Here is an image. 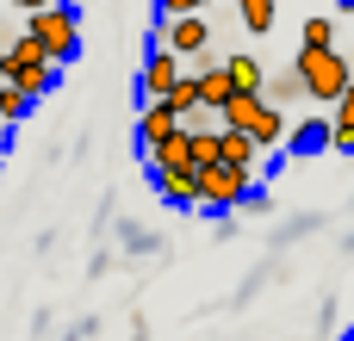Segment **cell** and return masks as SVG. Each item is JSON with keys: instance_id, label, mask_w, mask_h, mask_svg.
<instances>
[{"instance_id": "cell-1", "label": "cell", "mask_w": 354, "mask_h": 341, "mask_svg": "<svg viewBox=\"0 0 354 341\" xmlns=\"http://www.w3.org/2000/svg\"><path fill=\"white\" fill-rule=\"evenodd\" d=\"M0 81H6V87H19L25 99H44V93H56L62 68H56V62H50V56L19 31V37H6V43H0Z\"/></svg>"}, {"instance_id": "cell-2", "label": "cell", "mask_w": 354, "mask_h": 341, "mask_svg": "<svg viewBox=\"0 0 354 341\" xmlns=\"http://www.w3.org/2000/svg\"><path fill=\"white\" fill-rule=\"evenodd\" d=\"M25 37L56 62V68H68L75 56H81V19H75V6H44V12H25Z\"/></svg>"}, {"instance_id": "cell-3", "label": "cell", "mask_w": 354, "mask_h": 341, "mask_svg": "<svg viewBox=\"0 0 354 341\" xmlns=\"http://www.w3.org/2000/svg\"><path fill=\"white\" fill-rule=\"evenodd\" d=\"M292 75L305 81V99H330V106L354 87V68H348V56H342V50H299Z\"/></svg>"}, {"instance_id": "cell-4", "label": "cell", "mask_w": 354, "mask_h": 341, "mask_svg": "<svg viewBox=\"0 0 354 341\" xmlns=\"http://www.w3.org/2000/svg\"><path fill=\"white\" fill-rule=\"evenodd\" d=\"M149 43L174 50L180 62H199V56H212V12H193V19H156V25H149Z\"/></svg>"}, {"instance_id": "cell-5", "label": "cell", "mask_w": 354, "mask_h": 341, "mask_svg": "<svg viewBox=\"0 0 354 341\" xmlns=\"http://www.w3.org/2000/svg\"><path fill=\"white\" fill-rule=\"evenodd\" d=\"M193 180H199V211H236V205L249 199V186H255V174H236V168H224V162L199 168Z\"/></svg>"}, {"instance_id": "cell-6", "label": "cell", "mask_w": 354, "mask_h": 341, "mask_svg": "<svg viewBox=\"0 0 354 341\" xmlns=\"http://www.w3.org/2000/svg\"><path fill=\"white\" fill-rule=\"evenodd\" d=\"M180 75H187V62H180L174 50H162V43H149V56H143V75H137V99H143V106H156V99H168Z\"/></svg>"}, {"instance_id": "cell-7", "label": "cell", "mask_w": 354, "mask_h": 341, "mask_svg": "<svg viewBox=\"0 0 354 341\" xmlns=\"http://www.w3.org/2000/svg\"><path fill=\"white\" fill-rule=\"evenodd\" d=\"M149 174H199V130H174L149 149Z\"/></svg>"}, {"instance_id": "cell-8", "label": "cell", "mask_w": 354, "mask_h": 341, "mask_svg": "<svg viewBox=\"0 0 354 341\" xmlns=\"http://www.w3.org/2000/svg\"><path fill=\"white\" fill-rule=\"evenodd\" d=\"M255 149H286V112L274 106V99H255V112H249V130H243Z\"/></svg>"}, {"instance_id": "cell-9", "label": "cell", "mask_w": 354, "mask_h": 341, "mask_svg": "<svg viewBox=\"0 0 354 341\" xmlns=\"http://www.w3.org/2000/svg\"><path fill=\"white\" fill-rule=\"evenodd\" d=\"M218 68H224L230 93H261V87H268V68L255 62V50H230V56H224Z\"/></svg>"}, {"instance_id": "cell-10", "label": "cell", "mask_w": 354, "mask_h": 341, "mask_svg": "<svg viewBox=\"0 0 354 341\" xmlns=\"http://www.w3.org/2000/svg\"><path fill=\"white\" fill-rule=\"evenodd\" d=\"M174 130H180V118H174V112H168L162 99L137 112V149H143V155H149V149H156L162 137H174Z\"/></svg>"}, {"instance_id": "cell-11", "label": "cell", "mask_w": 354, "mask_h": 341, "mask_svg": "<svg viewBox=\"0 0 354 341\" xmlns=\"http://www.w3.org/2000/svg\"><path fill=\"white\" fill-rule=\"evenodd\" d=\"M212 137H218V162H224V168H236V174H255L261 149H255L243 130H212ZM255 180H261V174H255Z\"/></svg>"}, {"instance_id": "cell-12", "label": "cell", "mask_w": 354, "mask_h": 341, "mask_svg": "<svg viewBox=\"0 0 354 341\" xmlns=\"http://www.w3.org/2000/svg\"><path fill=\"white\" fill-rule=\"evenodd\" d=\"M149 180H156L162 205H174V211H199V180H193V174H149Z\"/></svg>"}, {"instance_id": "cell-13", "label": "cell", "mask_w": 354, "mask_h": 341, "mask_svg": "<svg viewBox=\"0 0 354 341\" xmlns=\"http://www.w3.org/2000/svg\"><path fill=\"white\" fill-rule=\"evenodd\" d=\"M330 149L336 155H354V87L336 99V112H330Z\"/></svg>"}, {"instance_id": "cell-14", "label": "cell", "mask_w": 354, "mask_h": 341, "mask_svg": "<svg viewBox=\"0 0 354 341\" xmlns=\"http://www.w3.org/2000/svg\"><path fill=\"white\" fill-rule=\"evenodd\" d=\"M286 149H292V155H317V149H330V118H305L299 130H286Z\"/></svg>"}, {"instance_id": "cell-15", "label": "cell", "mask_w": 354, "mask_h": 341, "mask_svg": "<svg viewBox=\"0 0 354 341\" xmlns=\"http://www.w3.org/2000/svg\"><path fill=\"white\" fill-rule=\"evenodd\" d=\"M193 81H199V106H205V112H224V106H230V81H224V68H218V62H212V68H199Z\"/></svg>"}, {"instance_id": "cell-16", "label": "cell", "mask_w": 354, "mask_h": 341, "mask_svg": "<svg viewBox=\"0 0 354 341\" xmlns=\"http://www.w3.org/2000/svg\"><path fill=\"white\" fill-rule=\"evenodd\" d=\"M162 106H168L180 124H193V112H199V81H193V75H180V81H174V93H168Z\"/></svg>"}, {"instance_id": "cell-17", "label": "cell", "mask_w": 354, "mask_h": 341, "mask_svg": "<svg viewBox=\"0 0 354 341\" xmlns=\"http://www.w3.org/2000/svg\"><path fill=\"white\" fill-rule=\"evenodd\" d=\"M274 12H280V0H236V19H243V31H274Z\"/></svg>"}, {"instance_id": "cell-18", "label": "cell", "mask_w": 354, "mask_h": 341, "mask_svg": "<svg viewBox=\"0 0 354 341\" xmlns=\"http://www.w3.org/2000/svg\"><path fill=\"white\" fill-rule=\"evenodd\" d=\"M299 50H336V19H305V31H299Z\"/></svg>"}, {"instance_id": "cell-19", "label": "cell", "mask_w": 354, "mask_h": 341, "mask_svg": "<svg viewBox=\"0 0 354 341\" xmlns=\"http://www.w3.org/2000/svg\"><path fill=\"white\" fill-rule=\"evenodd\" d=\"M261 99H274V106H292V99H305V81L286 68V75H274V81L261 87Z\"/></svg>"}, {"instance_id": "cell-20", "label": "cell", "mask_w": 354, "mask_h": 341, "mask_svg": "<svg viewBox=\"0 0 354 341\" xmlns=\"http://www.w3.org/2000/svg\"><path fill=\"white\" fill-rule=\"evenodd\" d=\"M31 106H37V99H25L19 87H6V81H0V124H6V130H12V124H19Z\"/></svg>"}, {"instance_id": "cell-21", "label": "cell", "mask_w": 354, "mask_h": 341, "mask_svg": "<svg viewBox=\"0 0 354 341\" xmlns=\"http://www.w3.org/2000/svg\"><path fill=\"white\" fill-rule=\"evenodd\" d=\"M193 12H212V0H156V19H193Z\"/></svg>"}, {"instance_id": "cell-22", "label": "cell", "mask_w": 354, "mask_h": 341, "mask_svg": "<svg viewBox=\"0 0 354 341\" xmlns=\"http://www.w3.org/2000/svg\"><path fill=\"white\" fill-rule=\"evenodd\" d=\"M124 249H131V255H149V249H156V236H149L143 224H124Z\"/></svg>"}, {"instance_id": "cell-23", "label": "cell", "mask_w": 354, "mask_h": 341, "mask_svg": "<svg viewBox=\"0 0 354 341\" xmlns=\"http://www.w3.org/2000/svg\"><path fill=\"white\" fill-rule=\"evenodd\" d=\"M305 230H317V217H292V224H286V230H280V236H274V242H280V249H286V242H292V236H305Z\"/></svg>"}, {"instance_id": "cell-24", "label": "cell", "mask_w": 354, "mask_h": 341, "mask_svg": "<svg viewBox=\"0 0 354 341\" xmlns=\"http://www.w3.org/2000/svg\"><path fill=\"white\" fill-rule=\"evenodd\" d=\"M6 6H19V12H44V6H56V0H6Z\"/></svg>"}, {"instance_id": "cell-25", "label": "cell", "mask_w": 354, "mask_h": 341, "mask_svg": "<svg viewBox=\"0 0 354 341\" xmlns=\"http://www.w3.org/2000/svg\"><path fill=\"white\" fill-rule=\"evenodd\" d=\"M6 143H12V130H6V124H0V155H6Z\"/></svg>"}, {"instance_id": "cell-26", "label": "cell", "mask_w": 354, "mask_h": 341, "mask_svg": "<svg viewBox=\"0 0 354 341\" xmlns=\"http://www.w3.org/2000/svg\"><path fill=\"white\" fill-rule=\"evenodd\" d=\"M342 341H354V329H342Z\"/></svg>"}, {"instance_id": "cell-27", "label": "cell", "mask_w": 354, "mask_h": 341, "mask_svg": "<svg viewBox=\"0 0 354 341\" xmlns=\"http://www.w3.org/2000/svg\"><path fill=\"white\" fill-rule=\"evenodd\" d=\"M342 6H348V12H354V0H342Z\"/></svg>"}, {"instance_id": "cell-28", "label": "cell", "mask_w": 354, "mask_h": 341, "mask_svg": "<svg viewBox=\"0 0 354 341\" xmlns=\"http://www.w3.org/2000/svg\"><path fill=\"white\" fill-rule=\"evenodd\" d=\"M0 12H6V0H0Z\"/></svg>"}, {"instance_id": "cell-29", "label": "cell", "mask_w": 354, "mask_h": 341, "mask_svg": "<svg viewBox=\"0 0 354 341\" xmlns=\"http://www.w3.org/2000/svg\"><path fill=\"white\" fill-rule=\"evenodd\" d=\"M0 43H6V37H0Z\"/></svg>"}]
</instances>
